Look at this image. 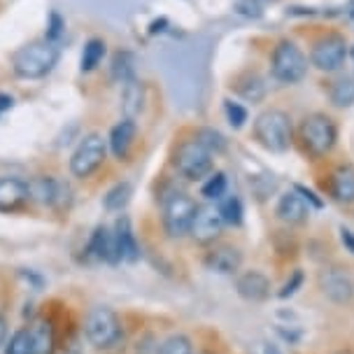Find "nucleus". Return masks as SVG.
Masks as SVG:
<instances>
[{
	"mask_svg": "<svg viewBox=\"0 0 354 354\" xmlns=\"http://www.w3.org/2000/svg\"><path fill=\"white\" fill-rule=\"evenodd\" d=\"M328 194L336 203H354V166H338L328 177Z\"/></svg>",
	"mask_w": 354,
	"mask_h": 354,
	"instance_id": "18",
	"label": "nucleus"
},
{
	"mask_svg": "<svg viewBox=\"0 0 354 354\" xmlns=\"http://www.w3.org/2000/svg\"><path fill=\"white\" fill-rule=\"evenodd\" d=\"M107 154V140L100 133H88L82 138V142L77 145V149L73 151L71 159V173L75 177H91L96 170L103 166Z\"/></svg>",
	"mask_w": 354,
	"mask_h": 354,
	"instance_id": "8",
	"label": "nucleus"
},
{
	"mask_svg": "<svg viewBox=\"0 0 354 354\" xmlns=\"http://www.w3.org/2000/svg\"><path fill=\"white\" fill-rule=\"evenodd\" d=\"M217 210L221 214V221L229 226H240L243 224V214H245V207H243V201L238 196H224L219 201Z\"/></svg>",
	"mask_w": 354,
	"mask_h": 354,
	"instance_id": "27",
	"label": "nucleus"
},
{
	"mask_svg": "<svg viewBox=\"0 0 354 354\" xmlns=\"http://www.w3.org/2000/svg\"><path fill=\"white\" fill-rule=\"evenodd\" d=\"M136 131H138L136 122H133V119H126V117L117 126H112L110 138H107V147H110V151L115 154V159L124 161L126 156H129L133 140H136Z\"/></svg>",
	"mask_w": 354,
	"mask_h": 354,
	"instance_id": "19",
	"label": "nucleus"
},
{
	"mask_svg": "<svg viewBox=\"0 0 354 354\" xmlns=\"http://www.w3.org/2000/svg\"><path fill=\"white\" fill-rule=\"evenodd\" d=\"M236 91L250 103H261L266 98V84L257 73H245L236 80Z\"/></svg>",
	"mask_w": 354,
	"mask_h": 354,
	"instance_id": "22",
	"label": "nucleus"
},
{
	"mask_svg": "<svg viewBox=\"0 0 354 354\" xmlns=\"http://www.w3.org/2000/svg\"><path fill=\"white\" fill-rule=\"evenodd\" d=\"M140 259V245L136 240L129 217H119L112 231V263H136Z\"/></svg>",
	"mask_w": 354,
	"mask_h": 354,
	"instance_id": "11",
	"label": "nucleus"
},
{
	"mask_svg": "<svg viewBox=\"0 0 354 354\" xmlns=\"http://www.w3.org/2000/svg\"><path fill=\"white\" fill-rule=\"evenodd\" d=\"M236 292L250 303H263L270 296V280L261 270H245L236 277Z\"/></svg>",
	"mask_w": 354,
	"mask_h": 354,
	"instance_id": "13",
	"label": "nucleus"
},
{
	"mask_svg": "<svg viewBox=\"0 0 354 354\" xmlns=\"http://www.w3.org/2000/svg\"><path fill=\"white\" fill-rule=\"evenodd\" d=\"M226 187H229L226 175L217 170V173H210L205 177L203 187H201V194H203L207 201H221L226 196Z\"/></svg>",
	"mask_w": 354,
	"mask_h": 354,
	"instance_id": "30",
	"label": "nucleus"
},
{
	"mask_svg": "<svg viewBox=\"0 0 354 354\" xmlns=\"http://www.w3.org/2000/svg\"><path fill=\"white\" fill-rule=\"evenodd\" d=\"M303 149L308 151L313 159H322V156L331 154L338 142V126L331 117L322 115V112H313L301 122L299 129Z\"/></svg>",
	"mask_w": 354,
	"mask_h": 354,
	"instance_id": "3",
	"label": "nucleus"
},
{
	"mask_svg": "<svg viewBox=\"0 0 354 354\" xmlns=\"http://www.w3.org/2000/svg\"><path fill=\"white\" fill-rule=\"evenodd\" d=\"M319 289L328 301L350 303L354 299V280L345 268L328 266L319 273Z\"/></svg>",
	"mask_w": 354,
	"mask_h": 354,
	"instance_id": "10",
	"label": "nucleus"
},
{
	"mask_svg": "<svg viewBox=\"0 0 354 354\" xmlns=\"http://www.w3.org/2000/svg\"><path fill=\"white\" fill-rule=\"evenodd\" d=\"M254 140L263 149L282 154L294 142V126L292 117L282 110H266L254 119Z\"/></svg>",
	"mask_w": 354,
	"mask_h": 354,
	"instance_id": "2",
	"label": "nucleus"
},
{
	"mask_svg": "<svg viewBox=\"0 0 354 354\" xmlns=\"http://www.w3.org/2000/svg\"><path fill=\"white\" fill-rule=\"evenodd\" d=\"M5 354H35L28 328H19L15 336L10 338V343L5 345Z\"/></svg>",
	"mask_w": 354,
	"mask_h": 354,
	"instance_id": "31",
	"label": "nucleus"
},
{
	"mask_svg": "<svg viewBox=\"0 0 354 354\" xmlns=\"http://www.w3.org/2000/svg\"><path fill=\"white\" fill-rule=\"evenodd\" d=\"M205 266L207 270H212V273H219V275H233L240 270V266H243V254L231 248V245H217V248H212L210 252L205 254Z\"/></svg>",
	"mask_w": 354,
	"mask_h": 354,
	"instance_id": "15",
	"label": "nucleus"
},
{
	"mask_svg": "<svg viewBox=\"0 0 354 354\" xmlns=\"http://www.w3.org/2000/svg\"><path fill=\"white\" fill-rule=\"evenodd\" d=\"M336 354H352L350 350H345V352H336Z\"/></svg>",
	"mask_w": 354,
	"mask_h": 354,
	"instance_id": "41",
	"label": "nucleus"
},
{
	"mask_svg": "<svg viewBox=\"0 0 354 354\" xmlns=\"http://www.w3.org/2000/svg\"><path fill=\"white\" fill-rule=\"evenodd\" d=\"M263 354H282V350L277 345H273V343H266L263 345Z\"/></svg>",
	"mask_w": 354,
	"mask_h": 354,
	"instance_id": "40",
	"label": "nucleus"
},
{
	"mask_svg": "<svg viewBox=\"0 0 354 354\" xmlns=\"http://www.w3.org/2000/svg\"><path fill=\"white\" fill-rule=\"evenodd\" d=\"M224 115H226V122H229L233 129H243L245 122H248V110L240 103H236V100H226Z\"/></svg>",
	"mask_w": 354,
	"mask_h": 354,
	"instance_id": "33",
	"label": "nucleus"
},
{
	"mask_svg": "<svg viewBox=\"0 0 354 354\" xmlns=\"http://www.w3.org/2000/svg\"><path fill=\"white\" fill-rule=\"evenodd\" d=\"M347 59V42L343 35L326 33L313 44L310 52V63L322 73H336L345 66Z\"/></svg>",
	"mask_w": 354,
	"mask_h": 354,
	"instance_id": "9",
	"label": "nucleus"
},
{
	"mask_svg": "<svg viewBox=\"0 0 354 354\" xmlns=\"http://www.w3.org/2000/svg\"><path fill=\"white\" fill-rule=\"evenodd\" d=\"M340 243L345 245L347 252H352V254H354V233L350 229H345V226L340 229Z\"/></svg>",
	"mask_w": 354,
	"mask_h": 354,
	"instance_id": "36",
	"label": "nucleus"
},
{
	"mask_svg": "<svg viewBox=\"0 0 354 354\" xmlns=\"http://www.w3.org/2000/svg\"><path fill=\"white\" fill-rule=\"evenodd\" d=\"M103 56H105V42L98 40V37H91L84 44V49H82V73L96 71L100 61H103Z\"/></svg>",
	"mask_w": 354,
	"mask_h": 354,
	"instance_id": "28",
	"label": "nucleus"
},
{
	"mask_svg": "<svg viewBox=\"0 0 354 354\" xmlns=\"http://www.w3.org/2000/svg\"><path fill=\"white\" fill-rule=\"evenodd\" d=\"M26 201H30L28 182L19 180V177H3L0 180V212L21 210Z\"/></svg>",
	"mask_w": 354,
	"mask_h": 354,
	"instance_id": "16",
	"label": "nucleus"
},
{
	"mask_svg": "<svg viewBox=\"0 0 354 354\" xmlns=\"http://www.w3.org/2000/svg\"><path fill=\"white\" fill-rule=\"evenodd\" d=\"M30 340H33V352L35 354H54L56 352V328L49 319H35L28 326Z\"/></svg>",
	"mask_w": 354,
	"mask_h": 354,
	"instance_id": "21",
	"label": "nucleus"
},
{
	"mask_svg": "<svg viewBox=\"0 0 354 354\" xmlns=\"http://www.w3.org/2000/svg\"><path fill=\"white\" fill-rule=\"evenodd\" d=\"M275 212L284 224L296 226V224H303V221L310 217V203L294 189V192H287V194L280 196Z\"/></svg>",
	"mask_w": 354,
	"mask_h": 354,
	"instance_id": "17",
	"label": "nucleus"
},
{
	"mask_svg": "<svg viewBox=\"0 0 354 354\" xmlns=\"http://www.w3.org/2000/svg\"><path fill=\"white\" fill-rule=\"evenodd\" d=\"M221 229H224V221H221V214L217 207L198 205V210H196L194 221H192V229H189V236L201 245H210L221 236Z\"/></svg>",
	"mask_w": 354,
	"mask_h": 354,
	"instance_id": "12",
	"label": "nucleus"
},
{
	"mask_svg": "<svg viewBox=\"0 0 354 354\" xmlns=\"http://www.w3.org/2000/svg\"><path fill=\"white\" fill-rule=\"evenodd\" d=\"M131 196H133L131 182H119V185H115V187L110 189V192L105 194V198H103L105 210H110V212H122L124 207L129 205Z\"/></svg>",
	"mask_w": 354,
	"mask_h": 354,
	"instance_id": "26",
	"label": "nucleus"
},
{
	"mask_svg": "<svg viewBox=\"0 0 354 354\" xmlns=\"http://www.w3.org/2000/svg\"><path fill=\"white\" fill-rule=\"evenodd\" d=\"M303 280H306V277H303L301 270H294L292 277H289V280L284 282V287L280 289V294H277V296H280V299H289V296H294L301 289Z\"/></svg>",
	"mask_w": 354,
	"mask_h": 354,
	"instance_id": "34",
	"label": "nucleus"
},
{
	"mask_svg": "<svg viewBox=\"0 0 354 354\" xmlns=\"http://www.w3.org/2000/svg\"><path fill=\"white\" fill-rule=\"evenodd\" d=\"M296 192H299L303 198L308 201V203H313L315 207H322V201L317 198V196H315L313 192H310V189H303V187H296Z\"/></svg>",
	"mask_w": 354,
	"mask_h": 354,
	"instance_id": "37",
	"label": "nucleus"
},
{
	"mask_svg": "<svg viewBox=\"0 0 354 354\" xmlns=\"http://www.w3.org/2000/svg\"><path fill=\"white\" fill-rule=\"evenodd\" d=\"M196 140H198L203 147L210 151V154H224L226 147H229V142H226V138L221 136L217 129H198L196 131Z\"/></svg>",
	"mask_w": 354,
	"mask_h": 354,
	"instance_id": "29",
	"label": "nucleus"
},
{
	"mask_svg": "<svg viewBox=\"0 0 354 354\" xmlns=\"http://www.w3.org/2000/svg\"><path fill=\"white\" fill-rule=\"evenodd\" d=\"M328 98L336 107H352L354 105V77H338L328 86Z\"/></svg>",
	"mask_w": 354,
	"mask_h": 354,
	"instance_id": "24",
	"label": "nucleus"
},
{
	"mask_svg": "<svg viewBox=\"0 0 354 354\" xmlns=\"http://www.w3.org/2000/svg\"><path fill=\"white\" fill-rule=\"evenodd\" d=\"M5 338H8V322H5V317L0 315V347L5 345Z\"/></svg>",
	"mask_w": 354,
	"mask_h": 354,
	"instance_id": "39",
	"label": "nucleus"
},
{
	"mask_svg": "<svg viewBox=\"0 0 354 354\" xmlns=\"http://www.w3.org/2000/svg\"><path fill=\"white\" fill-rule=\"evenodd\" d=\"M112 80L119 82V84H126V82L136 80V59H133L131 52H117L112 56Z\"/></svg>",
	"mask_w": 354,
	"mask_h": 354,
	"instance_id": "25",
	"label": "nucleus"
},
{
	"mask_svg": "<svg viewBox=\"0 0 354 354\" xmlns=\"http://www.w3.org/2000/svg\"><path fill=\"white\" fill-rule=\"evenodd\" d=\"M68 354H80V352H68Z\"/></svg>",
	"mask_w": 354,
	"mask_h": 354,
	"instance_id": "42",
	"label": "nucleus"
},
{
	"mask_svg": "<svg viewBox=\"0 0 354 354\" xmlns=\"http://www.w3.org/2000/svg\"><path fill=\"white\" fill-rule=\"evenodd\" d=\"M270 73L280 84H299L308 73V56L292 40H280L270 56Z\"/></svg>",
	"mask_w": 354,
	"mask_h": 354,
	"instance_id": "5",
	"label": "nucleus"
},
{
	"mask_svg": "<svg viewBox=\"0 0 354 354\" xmlns=\"http://www.w3.org/2000/svg\"><path fill=\"white\" fill-rule=\"evenodd\" d=\"M142 84L138 80H131L124 84V93H122V107L126 119H136L142 110Z\"/></svg>",
	"mask_w": 354,
	"mask_h": 354,
	"instance_id": "23",
	"label": "nucleus"
},
{
	"mask_svg": "<svg viewBox=\"0 0 354 354\" xmlns=\"http://www.w3.org/2000/svg\"><path fill=\"white\" fill-rule=\"evenodd\" d=\"M71 192L68 185L54 180V177H35V180L28 182V196L33 201L42 205H54L61 207L63 201H66V194Z\"/></svg>",
	"mask_w": 354,
	"mask_h": 354,
	"instance_id": "14",
	"label": "nucleus"
},
{
	"mask_svg": "<svg viewBox=\"0 0 354 354\" xmlns=\"http://www.w3.org/2000/svg\"><path fill=\"white\" fill-rule=\"evenodd\" d=\"M173 166L185 180L198 182L212 173V154L198 140H182L173 154Z\"/></svg>",
	"mask_w": 354,
	"mask_h": 354,
	"instance_id": "6",
	"label": "nucleus"
},
{
	"mask_svg": "<svg viewBox=\"0 0 354 354\" xmlns=\"http://www.w3.org/2000/svg\"><path fill=\"white\" fill-rule=\"evenodd\" d=\"M159 354H194L192 340L182 333H175L168 340H163V345L159 347Z\"/></svg>",
	"mask_w": 354,
	"mask_h": 354,
	"instance_id": "32",
	"label": "nucleus"
},
{
	"mask_svg": "<svg viewBox=\"0 0 354 354\" xmlns=\"http://www.w3.org/2000/svg\"><path fill=\"white\" fill-rule=\"evenodd\" d=\"M12 107V96H8V93H0V115H3L5 110H10Z\"/></svg>",
	"mask_w": 354,
	"mask_h": 354,
	"instance_id": "38",
	"label": "nucleus"
},
{
	"mask_svg": "<svg viewBox=\"0 0 354 354\" xmlns=\"http://www.w3.org/2000/svg\"><path fill=\"white\" fill-rule=\"evenodd\" d=\"M203 354H212V352H203Z\"/></svg>",
	"mask_w": 354,
	"mask_h": 354,
	"instance_id": "43",
	"label": "nucleus"
},
{
	"mask_svg": "<svg viewBox=\"0 0 354 354\" xmlns=\"http://www.w3.org/2000/svg\"><path fill=\"white\" fill-rule=\"evenodd\" d=\"M84 336L96 350H112L124 336L122 319L112 308H93L84 319Z\"/></svg>",
	"mask_w": 354,
	"mask_h": 354,
	"instance_id": "4",
	"label": "nucleus"
},
{
	"mask_svg": "<svg viewBox=\"0 0 354 354\" xmlns=\"http://www.w3.org/2000/svg\"><path fill=\"white\" fill-rule=\"evenodd\" d=\"M84 259L88 263H112V231L107 226H96L84 248Z\"/></svg>",
	"mask_w": 354,
	"mask_h": 354,
	"instance_id": "20",
	"label": "nucleus"
},
{
	"mask_svg": "<svg viewBox=\"0 0 354 354\" xmlns=\"http://www.w3.org/2000/svg\"><path fill=\"white\" fill-rule=\"evenodd\" d=\"M63 19L56 15V12H52V17H49V30H47V40H52V42H56L59 44V40H61V33H63Z\"/></svg>",
	"mask_w": 354,
	"mask_h": 354,
	"instance_id": "35",
	"label": "nucleus"
},
{
	"mask_svg": "<svg viewBox=\"0 0 354 354\" xmlns=\"http://www.w3.org/2000/svg\"><path fill=\"white\" fill-rule=\"evenodd\" d=\"M198 210L196 201L189 194L173 192L163 198V229L170 238H182L192 229L194 214Z\"/></svg>",
	"mask_w": 354,
	"mask_h": 354,
	"instance_id": "7",
	"label": "nucleus"
},
{
	"mask_svg": "<svg viewBox=\"0 0 354 354\" xmlns=\"http://www.w3.org/2000/svg\"><path fill=\"white\" fill-rule=\"evenodd\" d=\"M59 63V44L52 40H35L12 56V71L21 80H40Z\"/></svg>",
	"mask_w": 354,
	"mask_h": 354,
	"instance_id": "1",
	"label": "nucleus"
}]
</instances>
